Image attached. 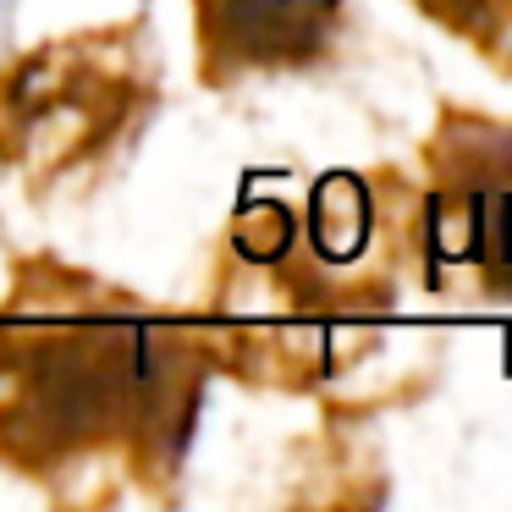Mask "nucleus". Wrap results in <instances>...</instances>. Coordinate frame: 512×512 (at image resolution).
Segmentation results:
<instances>
[{
    "mask_svg": "<svg viewBox=\"0 0 512 512\" xmlns=\"http://www.w3.org/2000/svg\"><path fill=\"white\" fill-rule=\"evenodd\" d=\"M419 276L435 298L512 303V122L446 111L430 133Z\"/></svg>",
    "mask_w": 512,
    "mask_h": 512,
    "instance_id": "obj_3",
    "label": "nucleus"
},
{
    "mask_svg": "<svg viewBox=\"0 0 512 512\" xmlns=\"http://www.w3.org/2000/svg\"><path fill=\"white\" fill-rule=\"evenodd\" d=\"M237 281L270 292L292 320H364L397 303V276L419 265V188L402 171H331L309 210L248 204L226 237Z\"/></svg>",
    "mask_w": 512,
    "mask_h": 512,
    "instance_id": "obj_2",
    "label": "nucleus"
},
{
    "mask_svg": "<svg viewBox=\"0 0 512 512\" xmlns=\"http://www.w3.org/2000/svg\"><path fill=\"white\" fill-rule=\"evenodd\" d=\"M215 347L83 270L28 259L0 303V463L56 479L171 474L193 441Z\"/></svg>",
    "mask_w": 512,
    "mask_h": 512,
    "instance_id": "obj_1",
    "label": "nucleus"
},
{
    "mask_svg": "<svg viewBox=\"0 0 512 512\" xmlns=\"http://www.w3.org/2000/svg\"><path fill=\"white\" fill-rule=\"evenodd\" d=\"M413 6L512 78V0H413Z\"/></svg>",
    "mask_w": 512,
    "mask_h": 512,
    "instance_id": "obj_6",
    "label": "nucleus"
},
{
    "mask_svg": "<svg viewBox=\"0 0 512 512\" xmlns=\"http://www.w3.org/2000/svg\"><path fill=\"white\" fill-rule=\"evenodd\" d=\"M83 50H89V39L50 45L28 56L17 72H6V83H0V105L12 116L17 144L50 166L94 149L100 127L127 111L122 94H105V83H111V72H100L105 50H94L100 61H83Z\"/></svg>",
    "mask_w": 512,
    "mask_h": 512,
    "instance_id": "obj_5",
    "label": "nucleus"
},
{
    "mask_svg": "<svg viewBox=\"0 0 512 512\" xmlns=\"http://www.w3.org/2000/svg\"><path fill=\"white\" fill-rule=\"evenodd\" d=\"M342 34V0H193L204 83L320 67Z\"/></svg>",
    "mask_w": 512,
    "mask_h": 512,
    "instance_id": "obj_4",
    "label": "nucleus"
}]
</instances>
